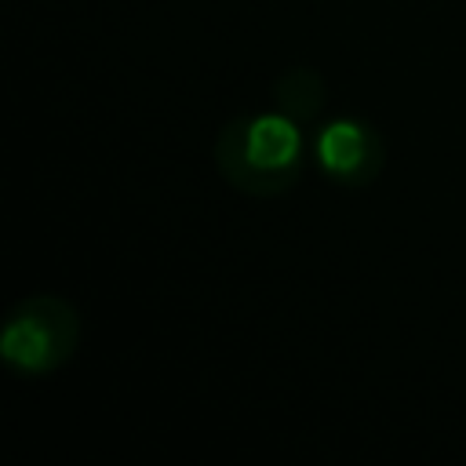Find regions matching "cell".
Segmentation results:
<instances>
[{
  "label": "cell",
  "instance_id": "1",
  "mask_svg": "<svg viewBox=\"0 0 466 466\" xmlns=\"http://www.w3.org/2000/svg\"><path fill=\"white\" fill-rule=\"evenodd\" d=\"M218 164L229 182L248 193H277L295 182L299 131L288 116L233 120L218 138Z\"/></svg>",
  "mask_w": 466,
  "mask_h": 466
},
{
  "label": "cell",
  "instance_id": "2",
  "mask_svg": "<svg viewBox=\"0 0 466 466\" xmlns=\"http://www.w3.org/2000/svg\"><path fill=\"white\" fill-rule=\"evenodd\" d=\"M76 346V317L66 302L36 295L22 302L0 335V353L25 375H44L58 368Z\"/></svg>",
  "mask_w": 466,
  "mask_h": 466
},
{
  "label": "cell",
  "instance_id": "3",
  "mask_svg": "<svg viewBox=\"0 0 466 466\" xmlns=\"http://www.w3.org/2000/svg\"><path fill=\"white\" fill-rule=\"evenodd\" d=\"M317 157L339 182H364L379 167V142L353 120H335L317 138Z\"/></svg>",
  "mask_w": 466,
  "mask_h": 466
},
{
  "label": "cell",
  "instance_id": "4",
  "mask_svg": "<svg viewBox=\"0 0 466 466\" xmlns=\"http://www.w3.org/2000/svg\"><path fill=\"white\" fill-rule=\"evenodd\" d=\"M277 95H280L284 109H291V113H299V116H313V109L320 106V80H317L313 73H306V69H295V73L277 87Z\"/></svg>",
  "mask_w": 466,
  "mask_h": 466
}]
</instances>
